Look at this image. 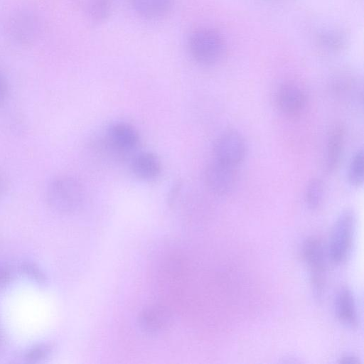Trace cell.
<instances>
[{"label":"cell","instance_id":"603a6c76","mask_svg":"<svg viewBox=\"0 0 364 364\" xmlns=\"http://www.w3.org/2000/svg\"><path fill=\"white\" fill-rule=\"evenodd\" d=\"M359 359L354 356L350 355H343L341 358H339L338 363H358Z\"/></svg>","mask_w":364,"mask_h":364},{"label":"cell","instance_id":"7c38bea8","mask_svg":"<svg viewBox=\"0 0 364 364\" xmlns=\"http://www.w3.org/2000/svg\"><path fill=\"white\" fill-rule=\"evenodd\" d=\"M172 4L173 0H132L135 11L149 19L164 16L171 10Z\"/></svg>","mask_w":364,"mask_h":364},{"label":"cell","instance_id":"7a4b0ae2","mask_svg":"<svg viewBox=\"0 0 364 364\" xmlns=\"http://www.w3.org/2000/svg\"><path fill=\"white\" fill-rule=\"evenodd\" d=\"M85 190L82 183L70 176H60L49 185L47 199L54 209L69 213L75 210L82 204Z\"/></svg>","mask_w":364,"mask_h":364},{"label":"cell","instance_id":"52a82bcc","mask_svg":"<svg viewBox=\"0 0 364 364\" xmlns=\"http://www.w3.org/2000/svg\"><path fill=\"white\" fill-rule=\"evenodd\" d=\"M279 109L286 116L296 117L301 115L307 105V95L300 85L287 82L280 85L276 95Z\"/></svg>","mask_w":364,"mask_h":364},{"label":"cell","instance_id":"5bb4252c","mask_svg":"<svg viewBox=\"0 0 364 364\" xmlns=\"http://www.w3.org/2000/svg\"><path fill=\"white\" fill-rule=\"evenodd\" d=\"M166 312L160 309L144 311L140 316V323L146 331H156L163 328L167 321Z\"/></svg>","mask_w":364,"mask_h":364},{"label":"cell","instance_id":"277c9868","mask_svg":"<svg viewBox=\"0 0 364 364\" xmlns=\"http://www.w3.org/2000/svg\"><path fill=\"white\" fill-rule=\"evenodd\" d=\"M302 257L307 264L312 288L316 296H320L326 282V255L321 241L315 237L306 239L302 245Z\"/></svg>","mask_w":364,"mask_h":364},{"label":"cell","instance_id":"9a60e30c","mask_svg":"<svg viewBox=\"0 0 364 364\" xmlns=\"http://www.w3.org/2000/svg\"><path fill=\"white\" fill-rule=\"evenodd\" d=\"M17 17L11 26V35L19 41H27L35 31V21L28 16Z\"/></svg>","mask_w":364,"mask_h":364},{"label":"cell","instance_id":"44dd1931","mask_svg":"<svg viewBox=\"0 0 364 364\" xmlns=\"http://www.w3.org/2000/svg\"><path fill=\"white\" fill-rule=\"evenodd\" d=\"M8 91V87L4 77L0 74V105L4 101Z\"/></svg>","mask_w":364,"mask_h":364},{"label":"cell","instance_id":"e0dca14e","mask_svg":"<svg viewBox=\"0 0 364 364\" xmlns=\"http://www.w3.org/2000/svg\"><path fill=\"white\" fill-rule=\"evenodd\" d=\"M348 180L350 185L358 187L363 182V151H358L352 158L348 171Z\"/></svg>","mask_w":364,"mask_h":364},{"label":"cell","instance_id":"8fae6325","mask_svg":"<svg viewBox=\"0 0 364 364\" xmlns=\"http://www.w3.org/2000/svg\"><path fill=\"white\" fill-rule=\"evenodd\" d=\"M134 175L142 180L151 181L161 173V166L158 157L151 152H143L136 155L132 162Z\"/></svg>","mask_w":364,"mask_h":364},{"label":"cell","instance_id":"ffe728a7","mask_svg":"<svg viewBox=\"0 0 364 364\" xmlns=\"http://www.w3.org/2000/svg\"><path fill=\"white\" fill-rule=\"evenodd\" d=\"M48 350L47 348L39 346L33 348L27 354V358L30 360H36L46 356Z\"/></svg>","mask_w":364,"mask_h":364},{"label":"cell","instance_id":"9c48e42d","mask_svg":"<svg viewBox=\"0 0 364 364\" xmlns=\"http://www.w3.org/2000/svg\"><path fill=\"white\" fill-rule=\"evenodd\" d=\"M346 127L341 123L335 124L328 134L326 154V168L334 171L341 160L346 141Z\"/></svg>","mask_w":364,"mask_h":364},{"label":"cell","instance_id":"3957f363","mask_svg":"<svg viewBox=\"0 0 364 364\" xmlns=\"http://www.w3.org/2000/svg\"><path fill=\"white\" fill-rule=\"evenodd\" d=\"M355 218L352 210L343 211L333 227L330 237L328 255L333 263H343L350 255L355 230Z\"/></svg>","mask_w":364,"mask_h":364},{"label":"cell","instance_id":"8992f818","mask_svg":"<svg viewBox=\"0 0 364 364\" xmlns=\"http://www.w3.org/2000/svg\"><path fill=\"white\" fill-rule=\"evenodd\" d=\"M238 175L237 167L214 160L206 168L205 182L208 189L219 196L230 193L235 187Z\"/></svg>","mask_w":364,"mask_h":364},{"label":"cell","instance_id":"ba28073f","mask_svg":"<svg viewBox=\"0 0 364 364\" xmlns=\"http://www.w3.org/2000/svg\"><path fill=\"white\" fill-rule=\"evenodd\" d=\"M108 142L117 151L126 153L139 144V136L136 129L126 122L113 124L107 133Z\"/></svg>","mask_w":364,"mask_h":364},{"label":"cell","instance_id":"4fadbf2b","mask_svg":"<svg viewBox=\"0 0 364 364\" xmlns=\"http://www.w3.org/2000/svg\"><path fill=\"white\" fill-rule=\"evenodd\" d=\"M325 186L320 178H313L307 184L304 198L306 205L311 210L318 209L322 204Z\"/></svg>","mask_w":364,"mask_h":364},{"label":"cell","instance_id":"2e32d148","mask_svg":"<svg viewBox=\"0 0 364 364\" xmlns=\"http://www.w3.org/2000/svg\"><path fill=\"white\" fill-rule=\"evenodd\" d=\"M318 44L329 50L338 51L346 45L345 36L336 31H326L318 35Z\"/></svg>","mask_w":364,"mask_h":364},{"label":"cell","instance_id":"5b68a950","mask_svg":"<svg viewBox=\"0 0 364 364\" xmlns=\"http://www.w3.org/2000/svg\"><path fill=\"white\" fill-rule=\"evenodd\" d=\"M213 151L215 160L237 167L245 158L247 146L243 136L237 130L229 129L217 139Z\"/></svg>","mask_w":364,"mask_h":364},{"label":"cell","instance_id":"cb8c5ba5","mask_svg":"<svg viewBox=\"0 0 364 364\" xmlns=\"http://www.w3.org/2000/svg\"><path fill=\"white\" fill-rule=\"evenodd\" d=\"M5 183L4 181L0 178V194L4 191Z\"/></svg>","mask_w":364,"mask_h":364},{"label":"cell","instance_id":"ac0fdd59","mask_svg":"<svg viewBox=\"0 0 364 364\" xmlns=\"http://www.w3.org/2000/svg\"><path fill=\"white\" fill-rule=\"evenodd\" d=\"M113 1L87 0V11L90 16L95 21L105 19L110 14Z\"/></svg>","mask_w":364,"mask_h":364},{"label":"cell","instance_id":"30bf717a","mask_svg":"<svg viewBox=\"0 0 364 364\" xmlns=\"http://www.w3.org/2000/svg\"><path fill=\"white\" fill-rule=\"evenodd\" d=\"M336 312L339 321L350 328L358 326L356 305L352 292L346 287L341 289L336 299Z\"/></svg>","mask_w":364,"mask_h":364},{"label":"cell","instance_id":"6da1fadb","mask_svg":"<svg viewBox=\"0 0 364 364\" xmlns=\"http://www.w3.org/2000/svg\"><path fill=\"white\" fill-rule=\"evenodd\" d=\"M192 58L198 63L211 65L218 63L225 53V43L216 31L201 28L194 31L188 40Z\"/></svg>","mask_w":364,"mask_h":364},{"label":"cell","instance_id":"d6986e66","mask_svg":"<svg viewBox=\"0 0 364 364\" xmlns=\"http://www.w3.org/2000/svg\"><path fill=\"white\" fill-rule=\"evenodd\" d=\"M23 271L31 277L32 278L38 280L39 282H43L44 280V275L43 273L38 269V267H35L31 264H24L22 267Z\"/></svg>","mask_w":364,"mask_h":364},{"label":"cell","instance_id":"7402d4cb","mask_svg":"<svg viewBox=\"0 0 364 364\" xmlns=\"http://www.w3.org/2000/svg\"><path fill=\"white\" fill-rule=\"evenodd\" d=\"M10 279V272L5 267L0 265V286L6 284Z\"/></svg>","mask_w":364,"mask_h":364}]
</instances>
